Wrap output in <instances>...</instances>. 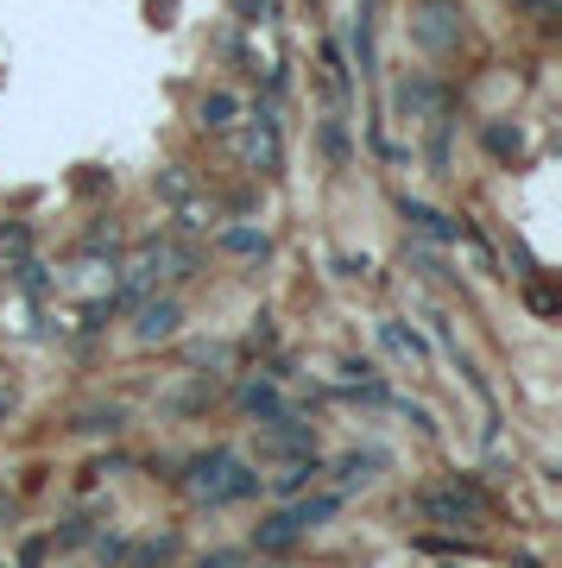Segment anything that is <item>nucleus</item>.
<instances>
[{"instance_id":"nucleus-1","label":"nucleus","mask_w":562,"mask_h":568,"mask_svg":"<svg viewBox=\"0 0 562 568\" xmlns=\"http://www.w3.org/2000/svg\"><path fill=\"white\" fill-rule=\"evenodd\" d=\"M183 492L196 505H234V499H254L259 492V474L234 448H209V455H196L183 467Z\"/></svg>"},{"instance_id":"nucleus-2","label":"nucleus","mask_w":562,"mask_h":568,"mask_svg":"<svg viewBox=\"0 0 562 568\" xmlns=\"http://www.w3.org/2000/svg\"><path fill=\"white\" fill-rule=\"evenodd\" d=\"M158 279H196V253L178 247V240H146V247H133L127 272H121V297H146Z\"/></svg>"},{"instance_id":"nucleus-3","label":"nucleus","mask_w":562,"mask_h":568,"mask_svg":"<svg viewBox=\"0 0 562 568\" xmlns=\"http://www.w3.org/2000/svg\"><path fill=\"white\" fill-rule=\"evenodd\" d=\"M158 203L178 215V228H196V234L222 221V208L209 203V190L196 183V171H183V164H165V171H158Z\"/></svg>"},{"instance_id":"nucleus-4","label":"nucleus","mask_w":562,"mask_h":568,"mask_svg":"<svg viewBox=\"0 0 562 568\" xmlns=\"http://www.w3.org/2000/svg\"><path fill=\"white\" fill-rule=\"evenodd\" d=\"M417 512L430 518V524H449V531H461V524H481L486 512V492L474 487V480H449V487H430L424 499H417Z\"/></svg>"},{"instance_id":"nucleus-5","label":"nucleus","mask_w":562,"mask_h":568,"mask_svg":"<svg viewBox=\"0 0 562 568\" xmlns=\"http://www.w3.org/2000/svg\"><path fill=\"white\" fill-rule=\"evenodd\" d=\"M259 462H310L316 455V436H310V423L304 417H272V423H259Z\"/></svg>"},{"instance_id":"nucleus-6","label":"nucleus","mask_w":562,"mask_h":568,"mask_svg":"<svg viewBox=\"0 0 562 568\" xmlns=\"http://www.w3.org/2000/svg\"><path fill=\"white\" fill-rule=\"evenodd\" d=\"M240 158H247L254 171H279V164H284V139H279V121H272V107L247 121V133H240Z\"/></svg>"},{"instance_id":"nucleus-7","label":"nucleus","mask_w":562,"mask_h":568,"mask_svg":"<svg viewBox=\"0 0 562 568\" xmlns=\"http://www.w3.org/2000/svg\"><path fill=\"white\" fill-rule=\"evenodd\" d=\"M178 322H183V310H178V297H153V304H139V322H133V341H171L178 336Z\"/></svg>"},{"instance_id":"nucleus-8","label":"nucleus","mask_w":562,"mask_h":568,"mask_svg":"<svg viewBox=\"0 0 562 568\" xmlns=\"http://www.w3.org/2000/svg\"><path fill=\"white\" fill-rule=\"evenodd\" d=\"M304 531H310L304 512H297V505H284V512H272V518H266V524L254 531V549H291V543L304 537Z\"/></svg>"},{"instance_id":"nucleus-9","label":"nucleus","mask_w":562,"mask_h":568,"mask_svg":"<svg viewBox=\"0 0 562 568\" xmlns=\"http://www.w3.org/2000/svg\"><path fill=\"white\" fill-rule=\"evenodd\" d=\"M240 411H247V417H259V423H272V417H284L279 373H266V379H247V386H240Z\"/></svg>"},{"instance_id":"nucleus-10","label":"nucleus","mask_w":562,"mask_h":568,"mask_svg":"<svg viewBox=\"0 0 562 568\" xmlns=\"http://www.w3.org/2000/svg\"><path fill=\"white\" fill-rule=\"evenodd\" d=\"M380 341L411 366V373H424V366H430V348H424V336H417V329H405V322H380Z\"/></svg>"},{"instance_id":"nucleus-11","label":"nucleus","mask_w":562,"mask_h":568,"mask_svg":"<svg viewBox=\"0 0 562 568\" xmlns=\"http://www.w3.org/2000/svg\"><path fill=\"white\" fill-rule=\"evenodd\" d=\"M196 121H203V133L240 127V95H228V89H209L203 102H196Z\"/></svg>"},{"instance_id":"nucleus-12","label":"nucleus","mask_w":562,"mask_h":568,"mask_svg":"<svg viewBox=\"0 0 562 568\" xmlns=\"http://www.w3.org/2000/svg\"><path fill=\"white\" fill-rule=\"evenodd\" d=\"M398 208H405V221H411L417 234H424V240H456V234H461V221H449V215H436L430 203H411V196H405Z\"/></svg>"},{"instance_id":"nucleus-13","label":"nucleus","mask_w":562,"mask_h":568,"mask_svg":"<svg viewBox=\"0 0 562 568\" xmlns=\"http://www.w3.org/2000/svg\"><path fill=\"white\" fill-rule=\"evenodd\" d=\"M215 240H222V253H234V259H266V247H272L259 228H222Z\"/></svg>"},{"instance_id":"nucleus-14","label":"nucleus","mask_w":562,"mask_h":568,"mask_svg":"<svg viewBox=\"0 0 562 568\" xmlns=\"http://www.w3.org/2000/svg\"><path fill=\"white\" fill-rule=\"evenodd\" d=\"M373 467H385V455H380V448H367V455H341L335 480H341V487H367V480H373Z\"/></svg>"},{"instance_id":"nucleus-15","label":"nucleus","mask_w":562,"mask_h":568,"mask_svg":"<svg viewBox=\"0 0 562 568\" xmlns=\"http://www.w3.org/2000/svg\"><path fill=\"white\" fill-rule=\"evenodd\" d=\"M310 480H316V455H310V462H279V474H272V492H279V499H291V492H304Z\"/></svg>"},{"instance_id":"nucleus-16","label":"nucleus","mask_w":562,"mask_h":568,"mask_svg":"<svg viewBox=\"0 0 562 568\" xmlns=\"http://www.w3.org/2000/svg\"><path fill=\"white\" fill-rule=\"evenodd\" d=\"M171 556H178V537H171V531H165V537L139 543V556H133V563H139V568H158V563H171Z\"/></svg>"},{"instance_id":"nucleus-17","label":"nucleus","mask_w":562,"mask_h":568,"mask_svg":"<svg viewBox=\"0 0 562 568\" xmlns=\"http://www.w3.org/2000/svg\"><path fill=\"white\" fill-rule=\"evenodd\" d=\"M486 146H493L499 158H518V152H525V139H518V133H506V127H486Z\"/></svg>"},{"instance_id":"nucleus-18","label":"nucleus","mask_w":562,"mask_h":568,"mask_svg":"<svg viewBox=\"0 0 562 568\" xmlns=\"http://www.w3.org/2000/svg\"><path fill=\"white\" fill-rule=\"evenodd\" d=\"M323 146H329V158H348V133H341V121H323Z\"/></svg>"},{"instance_id":"nucleus-19","label":"nucleus","mask_w":562,"mask_h":568,"mask_svg":"<svg viewBox=\"0 0 562 568\" xmlns=\"http://www.w3.org/2000/svg\"><path fill=\"white\" fill-rule=\"evenodd\" d=\"M95 549H102V563H121V556H127V543L114 537V531H108V537H102V543H95Z\"/></svg>"},{"instance_id":"nucleus-20","label":"nucleus","mask_w":562,"mask_h":568,"mask_svg":"<svg viewBox=\"0 0 562 568\" xmlns=\"http://www.w3.org/2000/svg\"><path fill=\"white\" fill-rule=\"evenodd\" d=\"M266 7H272V0H234V20H259Z\"/></svg>"},{"instance_id":"nucleus-21","label":"nucleus","mask_w":562,"mask_h":568,"mask_svg":"<svg viewBox=\"0 0 562 568\" xmlns=\"http://www.w3.org/2000/svg\"><path fill=\"white\" fill-rule=\"evenodd\" d=\"M0 568H13V563H0Z\"/></svg>"}]
</instances>
